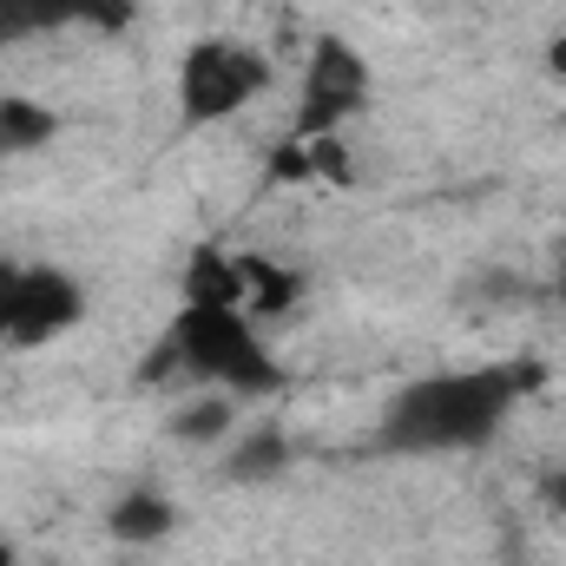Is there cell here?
<instances>
[{
    "label": "cell",
    "mask_w": 566,
    "mask_h": 566,
    "mask_svg": "<svg viewBox=\"0 0 566 566\" xmlns=\"http://www.w3.org/2000/svg\"><path fill=\"white\" fill-rule=\"evenodd\" d=\"M547 73H554V80H566V40H554V46H547Z\"/></svg>",
    "instance_id": "cell-14"
},
{
    "label": "cell",
    "mask_w": 566,
    "mask_h": 566,
    "mask_svg": "<svg viewBox=\"0 0 566 566\" xmlns=\"http://www.w3.org/2000/svg\"><path fill=\"white\" fill-rule=\"evenodd\" d=\"M0 566H13V547H7V541H0Z\"/></svg>",
    "instance_id": "cell-15"
},
{
    "label": "cell",
    "mask_w": 566,
    "mask_h": 566,
    "mask_svg": "<svg viewBox=\"0 0 566 566\" xmlns=\"http://www.w3.org/2000/svg\"><path fill=\"white\" fill-rule=\"evenodd\" d=\"M369 106V60L323 33L310 46V73H303V106H296V139H329L343 119H356Z\"/></svg>",
    "instance_id": "cell-4"
},
{
    "label": "cell",
    "mask_w": 566,
    "mask_h": 566,
    "mask_svg": "<svg viewBox=\"0 0 566 566\" xmlns=\"http://www.w3.org/2000/svg\"><path fill=\"white\" fill-rule=\"evenodd\" d=\"M53 133H60V119L40 99H0V158L33 151V145H46Z\"/></svg>",
    "instance_id": "cell-8"
},
{
    "label": "cell",
    "mask_w": 566,
    "mask_h": 566,
    "mask_svg": "<svg viewBox=\"0 0 566 566\" xmlns=\"http://www.w3.org/2000/svg\"><path fill=\"white\" fill-rule=\"evenodd\" d=\"M271 178H277V185H303V178H316V165H310V145H303V139L277 145V151H271Z\"/></svg>",
    "instance_id": "cell-12"
},
{
    "label": "cell",
    "mask_w": 566,
    "mask_h": 566,
    "mask_svg": "<svg viewBox=\"0 0 566 566\" xmlns=\"http://www.w3.org/2000/svg\"><path fill=\"white\" fill-rule=\"evenodd\" d=\"M185 303H231V310H244V264L238 258H224V251H191V264H185Z\"/></svg>",
    "instance_id": "cell-6"
},
{
    "label": "cell",
    "mask_w": 566,
    "mask_h": 566,
    "mask_svg": "<svg viewBox=\"0 0 566 566\" xmlns=\"http://www.w3.org/2000/svg\"><path fill=\"white\" fill-rule=\"evenodd\" d=\"M244 264V310H290L296 303V271H283L271 258H238Z\"/></svg>",
    "instance_id": "cell-10"
},
{
    "label": "cell",
    "mask_w": 566,
    "mask_h": 566,
    "mask_svg": "<svg viewBox=\"0 0 566 566\" xmlns=\"http://www.w3.org/2000/svg\"><path fill=\"white\" fill-rule=\"evenodd\" d=\"M283 461H290V441H283L277 428H258V434H244L238 448H231V481H264V474H283Z\"/></svg>",
    "instance_id": "cell-9"
},
{
    "label": "cell",
    "mask_w": 566,
    "mask_h": 566,
    "mask_svg": "<svg viewBox=\"0 0 566 566\" xmlns=\"http://www.w3.org/2000/svg\"><path fill=\"white\" fill-rule=\"evenodd\" d=\"M171 527H178V507H171L158 488H133V494H119V507H113V541H126V547H158Z\"/></svg>",
    "instance_id": "cell-5"
},
{
    "label": "cell",
    "mask_w": 566,
    "mask_h": 566,
    "mask_svg": "<svg viewBox=\"0 0 566 566\" xmlns=\"http://www.w3.org/2000/svg\"><path fill=\"white\" fill-rule=\"evenodd\" d=\"M66 20H86V0H0V46L27 33H53Z\"/></svg>",
    "instance_id": "cell-7"
},
{
    "label": "cell",
    "mask_w": 566,
    "mask_h": 566,
    "mask_svg": "<svg viewBox=\"0 0 566 566\" xmlns=\"http://www.w3.org/2000/svg\"><path fill=\"white\" fill-rule=\"evenodd\" d=\"M171 434L178 441H218V434H231V396H205V402L178 409L171 416Z\"/></svg>",
    "instance_id": "cell-11"
},
{
    "label": "cell",
    "mask_w": 566,
    "mask_h": 566,
    "mask_svg": "<svg viewBox=\"0 0 566 566\" xmlns=\"http://www.w3.org/2000/svg\"><path fill=\"white\" fill-rule=\"evenodd\" d=\"M271 86V60L244 40H198L178 60V119L185 126H218L231 113H244L251 99H264Z\"/></svg>",
    "instance_id": "cell-3"
},
{
    "label": "cell",
    "mask_w": 566,
    "mask_h": 566,
    "mask_svg": "<svg viewBox=\"0 0 566 566\" xmlns=\"http://www.w3.org/2000/svg\"><path fill=\"white\" fill-rule=\"evenodd\" d=\"M198 376V382H211V389H224V396H264V389H277V356L264 349V336L251 329V316L244 310H231V303H185L171 323H165V336H158V356L145 363V376L158 382V376Z\"/></svg>",
    "instance_id": "cell-2"
},
{
    "label": "cell",
    "mask_w": 566,
    "mask_h": 566,
    "mask_svg": "<svg viewBox=\"0 0 566 566\" xmlns=\"http://www.w3.org/2000/svg\"><path fill=\"white\" fill-rule=\"evenodd\" d=\"M541 501H547L554 514H566V468H547V474H541Z\"/></svg>",
    "instance_id": "cell-13"
},
{
    "label": "cell",
    "mask_w": 566,
    "mask_h": 566,
    "mask_svg": "<svg viewBox=\"0 0 566 566\" xmlns=\"http://www.w3.org/2000/svg\"><path fill=\"white\" fill-rule=\"evenodd\" d=\"M554 296H560V303H566V271H560V283H554Z\"/></svg>",
    "instance_id": "cell-16"
},
{
    "label": "cell",
    "mask_w": 566,
    "mask_h": 566,
    "mask_svg": "<svg viewBox=\"0 0 566 566\" xmlns=\"http://www.w3.org/2000/svg\"><path fill=\"white\" fill-rule=\"evenodd\" d=\"M547 382L541 363H481V369H441L409 382L389 416L382 441L396 454H448V448H481L494 428L514 416L521 396H534Z\"/></svg>",
    "instance_id": "cell-1"
}]
</instances>
